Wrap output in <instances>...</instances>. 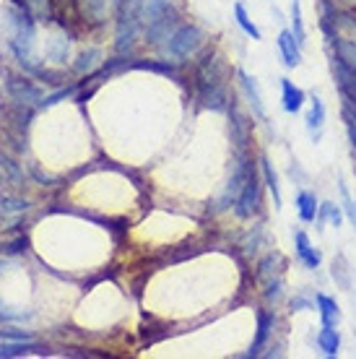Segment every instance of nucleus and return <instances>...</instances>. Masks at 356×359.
Segmentation results:
<instances>
[{"label": "nucleus", "instance_id": "10", "mask_svg": "<svg viewBox=\"0 0 356 359\" xmlns=\"http://www.w3.org/2000/svg\"><path fill=\"white\" fill-rule=\"evenodd\" d=\"M278 53H281V57H284V63L289 65V68H296V65L302 63V47H299V42L294 39V34H292V29H284L281 34H278Z\"/></svg>", "mask_w": 356, "mask_h": 359}, {"label": "nucleus", "instance_id": "5", "mask_svg": "<svg viewBox=\"0 0 356 359\" xmlns=\"http://www.w3.org/2000/svg\"><path fill=\"white\" fill-rule=\"evenodd\" d=\"M0 76L6 79V94L8 99H16V102H27V104H42V89L32 83L27 76H16L11 73L8 68H0Z\"/></svg>", "mask_w": 356, "mask_h": 359}, {"label": "nucleus", "instance_id": "8", "mask_svg": "<svg viewBox=\"0 0 356 359\" xmlns=\"http://www.w3.org/2000/svg\"><path fill=\"white\" fill-rule=\"evenodd\" d=\"M304 123H307V130H310L312 141L317 144L322 138V128H325V104H322V99L317 94H312L310 99V112L304 117Z\"/></svg>", "mask_w": 356, "mask_h": 359}, {"label": "nucleus", "instance_id": "16", "mask_svg": "<svg viewBox=\"0 0 356 359\" xmlns=\"http://www.w3.org/2000/svg\"><path fill=\"white\" fill-rule=\"evenodd\" d=\"M229 120H232V141L237 149H245L247 146V138H249V126H247V120H245V115H242L240 109L229 107Z\"/></svg>", "mask_w": 356, "mask_h": 359}, {"label": "nucleus", "instance_id": "36", "mask_svg": "<svg viewBox=\"0 0 356 359\" xmlns=\"http://www.w3.org/2000/svg\"><path fill=\"white\" fill-rule=\"evenodd\" d=\"M104 6H107V0H86V8H89L94 16H102V13H104Z\"/></svg>", "mask_w": 356, "mask_h": 359}, {"label": "nucleus", "instance_id": "26", "mask_svg": "<svg viewBox=\"0 0 356 359\" xmlns=\"http://www.w3.org/2000/svg\"><path fill=\"white\" fill-rule=\"evenodd\" d=\"M330 273H333V278H336V284H338L341 289L351 292V273H348V269H346V258H343V255H338V258L333 261Z\"/></svg>", "mask_w": 356, "mask_h": 359}, {"label": "nucleus", "instance_id": "22", "mask_svg": "<svg viewBox=\"0 0 356 359\" xmlns=\"http://www.w3.org/2000/svg\"><path fill=\"white\" fill-rule=\"evenodd\" d=\"M71 55V39L68 36H55L50 39V47H47V60L50 63H65Z\"/></svg>", "mask_w": 356, "mask_h": 359}, {"label": "nucleus", "instance_id": "19", "mask_svg": "<svg viewBox=\"0 0 356 359\" xmlns=\"http://www.w3.org/2000/svg\"><path fill=\"white\" fill-rule=\"evenodd\" d=\"M296 208H299V219H302V222H315V219H317V208H320V203H317L315 193H310V190H299V193H296Z\"/></svg>", "mask_w": 356, "mask_h": 359}, {"label": "nucleus", "instance_id": "25", "mask_svg": "<svg viewBox=\"0 0 356 359\" xmlns=\"http://www.w3.org/2000/svg\"><path fill=\"white\" fill-rule=\"evenodd\" d=\"M325 222H330V226H341V222H343L341 208L336 203H330V201L320 203V208H317V224H325Z\"/></svg>", "mask_w": 356, "mask_h": 359}, {"label": "nucleus", "instance_id": "9", "mask_svg": "<svg viewBox=\"0 0 356 359\" xmlns=\"http://www.w3.org/2000/svg\"><path fill=\"white\" fill-rule=\"evenodd\" d=\"M237 79H240L245 94H247V102H249V107H252V112H255L260 120H266V107H263V97H260L258 81H255L245 68H237Z\"/></svg>", "mask_w": 356, "mask_h": 359}, {"label": "nucleus", "instance_id": "11", "mask_svg": "<svg viewBox=\"0 0 356 359\" xmlns=\"http://www.w3.org/2000/svg\"><path fill=\"white\" fill-rule=\"evenodd\" d=\"M294 243H296V255H299V261H302L310 271L320 269L322 255H320V250H315V248H312V243H310V237H307V232H302V229H296V232H294Z\"/></svg>", "mask_w": 356, "mask_h": 359}, {"label": "nucleus", "instance_id": "30", "mask_svg": "<svg viewBox=\"0 0 356 359\" xmlns=\"http://www.w3.org/2000/svg\"><path fill=\"white\" fill-rule=\"evenodd\" d=\"M0 339H6V341H29V339H34V333L24 331V328H18V325L3 323L0 325Z\"/></svg>", "mask_w": 356, "mask_h": 359}, {"label": "nucleus", "instance_id": "27", "mask_svg": "<svg viewBox=\"0 0 356 359\" xmlns=\"http://www.w3.org/2000/svg\"><path fill=\"white\" fill-rule=\"evenodd\" d=\"M27 250H29V237L24 232L0 245V255H24Z\"/></svg>", "mask_w": 356, "mask_h": 359}, {"label": "nucleus", "instance_id": "2", "mask_svg": "<svg viewBox=\"0 0 356 359\" xmlns=\"http://www.w3.org/2000/svg\"><path fill=\"white\" fill-rule=\"evenodd\" d=\"M117 8V34H115V50L117 55L130 53L141 32V16H138V0H115Z\"/></svg>", "mask_w": 356, "mask_h": 359}, {"label": "nucleus", "instance_id": "38", "mask_svg": "<svg viewBox=\"0 0 356 359\" xmlns=\"http://www.w3.org/2000/svg\"><path fill=\"white\" fill-rule=\"evenodd\" d=\"M0 112H3V99H0Z\"/></svg>", "mask_w": 356, "mask_h": 359}, {"label": "nucleus", "instance_id": "37", "mask_svg": "<svg viewBox=\"0 0 356 359\" xmlns=\"http://www.w3.org/2000/svg\"><path fill=\"white\" fill-rule=\"evenodd\" d=\"M307 307H312L310 299H304V297H294L292 299V310H307Z\"/></svg>", "mask_w": 356, "mask_h": 359}, {"label": "nucleus", "instance_id": "4", "mask_svg": "<svg viewBox=\"0 0 356 359\" xmlns=\"http://www.w3.org/2000/svg\"><path fill=\"white\" fill-rule=\"evenodd\" d=\"M216 86H224V60L214 50H208V53L198 60L196 89H198V94H200V91L216 89Z\"/></svg>", "mask_w": 356, "mask_h": 359}, {"label": "nucleus", "instance_id": "32", "mask_svg": "<svg viewBox=\"0 0 356 359\" xmlns=\"http://www.w3.org/2000/svg\"><path fill=\"white\" fill-rule=\"evenodd\" d=\"M343 120H346V133H348V144L356 149V112L346 104L343 109Z\"/></svg>", "mask_w": 356, "mask_h": 359}, {"label": "nucleus", "instance_id": "17", "mask_svg": "<svg viewBox=\"0 0 356 359\" xmlns=\"http://www.w3.org/2000/svg\"><path fill=\"white\" fill-rule=\"evenodd\" d=\"M32 208V201L11 193H0V214L3 216H24Z\"/></svg>", "mask_w": 356, "mask_h": 359}, {"label": "nucleus", "instance_id": "34", "mask_svg": "<svg viewBox=\"0 0 356 359\" xmlns=\"http://www.w3.org/2000/svg\"><path fill=\"white\" fill-rule=\"evenodd\" d=\"M263 294H266L268 302H276L278 297H281V278H271V281H266Z\"/></svg>", "mask_w": 356, "mask_h": 359}, {"label": "nucleus", "instance_id": "18", "mask_svg": "<svg viewBox=\"0 0 356 359\" xmlns=\"http://www.w3.org/2000/svg\"><path fill=\"white\" fill-rule=\"evenodd\" d=\"M260 170H263V180H266L268 190L273 193V206L281 208V206H284V198H281V185H278V175H276V170H273V164H271V159H268V156H263V159H260Z\"/></svg>", "mask_w": 356, "mask_h": 359}, {"label": "nucleus", "instance_id": "21", "mask_svg": "<svg viewBox=\"0 0 356 359\" xmlns=\"http://www.w3.org/2000/svg\"><path fill=\"white\" fill-rule=\"evenodd\" d=\"M317 305H320V318H322V325H338L341 320V310H338V302L328 294H317Z\"/></svg>", "mask_w": 356, "mask_h": 359}, {"label": "nucleus", "instance_id": "33", "mask_svg": "<svg viewBox=\"0 0 356 359\" xmlns=\"http://www.w3.org/2000/svg\"><path fill=\"white\" fill-rule=\"evenodd\" d=\"M73 91H76V83H73V86H65V89H57L55 94H50V97L42 99V104H39V107H53V104H57L60 99H68V97H71Z\"/></svg>", "mask_w": 356, "mask_h": 359}, {"label": "nucleus", "instance_id": "20", "mask_svg": "<svg viewBox=\"0 0 356 359\" xmlns=\"http://www.w3.org/2000/svg\"><path fill=\"white\" fill-rule=\"evenodd\" d=\"M317 344L325 357H336L341 349V333L336 331V325H322L320 336H317Z\"/></svg>", "mask_w": 356, "mask_h": 359}, {"label": "nucleus", "instance_id": "7", "mask_svg": "<svg viewBox=\"0 0 356 359\" xmlns=\"http://www.w3.org/2000/svg\"><path fill=\"white\" fill-rule=\"evenodd\" d=\"M330 71H333V79H336V86L348 102H356V71L346 68L343 63H338L336 57H333V63H330Z\"/></svg>", "mask_w": 356, "mask_h": 359}, {"label": "nucleus", "instance_id": "28", "mask_svg": "<svg viewBox=\"0 0 356 359\" xmlns=\"http://www.w3.org/2000/svg\"><path fill=\"white\" fill-rule=\"evenodd\" d=\"M99 57H102V53H99L97 47H91V50H86V53L78 55V60H76V65H73V71L76 73H91Z\"/></svg>", "mask_w": 356, "mask_h": 359}, {"label": "nucleus", "instance_id": "35", "mask_svg": "<svg viewBox=\"0 0 356 359\" xmlns=\"http://www.w3.org/2000/svg\"><path fill=\"white\" fill-rule=\"evenodd\" d=\"M333 21H336V27H346L356 34V16H351V13H333Z\"/></svg>", "mask_w": 356, "mask_h": 359}, {"label": "nucleus", "instance_id": "6", "mask_svg": "<svg viewBox=\"0 0 356 359\" xmlns=\"http://www.w3.org/2000/svg\"><path fill=\"white\" fill-rule=\"evenodd\" d=\"M258 206H260V177L258 172H255V167H252L247 180H245V185H242L240 196L234 201V211H237L240 219H249V216L258 211Z\"/></svg>", "mask_w": 356, "mask_h": 359}, {"label": "nucleus", "instance_id": "15", "mask_svg": "<svg viewBox=\"0 0 356 359\" xmlns=\"http://www.w3.org/2000/svg\"><path fill=\"white\" fill-rule=\"evenodd\" d=\"M281 99H284V109H286V112H292V115L302 112V107H304V91L299 89V86H294V83L289 81V79H281Z\"/></svg>", "mask_w": 356, "mask_h": 359}, {"label": "nucleus", "instance_id": "3", "mask_svg": "<svg viewBox=\"0 0 356 359\" xmlns=\"http://www.w3.org/2000/svg\"><path fill=\"white\" fill-rule=\"evenodd\" d=\"M203 45V32L196 27V24H179L177 32L170 36V42L161 47V53L172 57L174 63L185 60L190 55H196Z\"/></svg>", "mask_w": 356, "mask_h": 359}, {"label": "nucleus", "instance_id": "23", "mask_svg": "<svg viewBox=\"0 0 356 359\" xmlns=\"http://www.w3.org/2000/svg\"><path fill=\"white\" fill-rule=\"evenodd\" d=\"M234 21H237L242 32H245L247 36H252L255 42H260V39H263L260 29L255 27V24H252V18L247 16V8H245V3H234Z\"/></svg>", "mask_w": 356, "mask_h": 359}, {"label": "nucleus", "instance_id": "31", "mask_svg": "<svg viewBox=\"0 0 356 359\" xmlns=\"http://www.w3.org/2000/svg\"><path fill=\"white\" fill-rule=\"evenodd\" d=\"M32 313L29 310H18V307H8L0 302V325L3 323H21V320H29Z\"/></svg>", "mask_w": 356, "mask_h": 359}, {"label": "nucleus", "instance_id": "24", "mask_svg": "<svg viewBox=\"0 0 356 359\" xmlns=\"http://www.w3.org/2000/svg\"><path fill=\"white\" fill-rule=\"evenodd\" d=\"M292 34L299 42V47L307 45V29H304V18H302V6L299 0H292Z\"/></svg>", "mask_w": 356, "mask_h": 359}, {"label": "nucleus", "instance_id": "14", "mask_svg": "<svg viewBox=\"0 0 356 359\" xmlns=\"http://www.w3.org/2000/svg\"><path fill=\"white\" fill-rule=\"evenodd\" d=\"M271 331H273V315L266 313V310H260V313H258V331H255V341H252V346H249V351L245 354V357H260L263 346L268 344V336H271Z\"/></svg>", "mask_w": 356, "mask_h": 359}, {"label": "nucleus", "instance_id": "12", "mask_svg": "<svg viewBox=\"0 0 356 359\" xmlns=\"http://www.w3.org/2000/svg\"><path fill=\"white\" fill-rule=\"evenodd\" d=\"M27 354H50L45 346L34 344V339L29 341H3L0 344V359H18Z\"/></svg>", "mask_w": 356, "mask_h": 359}, {"label": "nucleus", "instance_id": "1", "mask_svg": "<svg viewBox=\"0 0 356 359\" xmlns=\"http://www.w3.org/2000/svg\"><path fill=\"white\" fill-rule=\"evenodd\" d=\"M138 16L146 42L151 47H164L182 24L174 0H138Z\"/></svg>", "mask_w": 356, "mask_h": 359}, {"label": "nucleus", "instance_id": "29", "mask_svg": "<svg viewBox=\"0 0 356 359\" xmlns=\"http://www.w3.org/2000/svg\"><path fill=\"white\" fill-rule=\"evenodd\" d=\"M39 21H50L53 18V0H21Z\"/></svg>", "mask_w": 356, "mask_h": 359}, {"label": "nucleus", "instance_id": "13", "mask_svg": "<svg viewBox=\"0 0 356 359\" xmlns=\"http://www.w3.org/2000/svg\"><path fill=\"white\" fill-rule=\"evenodd\" d=\"M330 50H333V57L343 63L346 68L356 71V39H343V36H333L330 39Z\"/></svg>", "mask_w": 356, "mask_h": 359}]
</instances>
